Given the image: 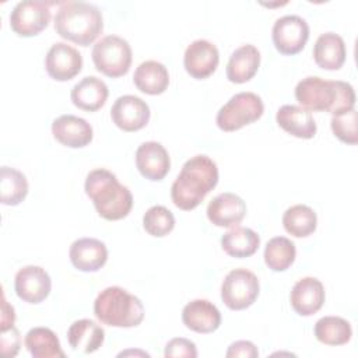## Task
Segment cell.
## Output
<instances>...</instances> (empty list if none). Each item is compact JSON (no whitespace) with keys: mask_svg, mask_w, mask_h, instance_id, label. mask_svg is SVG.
Masks as SVG:
<instances>
[{"mask_svg":"<svg viewBox=\"0 0 358 358\" xmlns=\"http://www.w3.org/2000/svg\"><path fill=\"white\" fill-rule=\"evenodd\" d=\"M218 183L217 164L207 155L187 159L171 187L173 204L185 211L194 210Z\"/></svg>","mask_w":358,"mask_h":358,"instance_id":"1","label":"cell"},{"mask_svg":"<svg viewBox=\"0 0 358 358\" xmlns=\"http://www.w3.org/2000/svg\"><path fill=\"white\" fill-rule=\"evenodd\" d=\"M295 98L306 110L330 112L333 116L354 109L355 92L351 84L323 80L316 76L302 78L295 87Z\"/></svg>","mask_w":358,"mask_h":358,"instance_id":"2","label":"cell"},{"mask_svg":"<svg viewBox=\"0 0 358 358\" xmlns=\"http://www.w3.org/2000/svg\"><path fill=\"white\" fill-rule=\"evenodd\" d=\"M84 189L98 214L108 221H117L127 217L133 207L130 190L119 183L116 175L108 169L99 168L91 171L87 175Z\"/></svg>","mask_w":358,"mask_h":358,"instance_id":"3","label":"cell"},{"mask_svg":"<svg viewBox=\"0 0 358 358\" xmlns=\"http://www.w3.org/2000/svg\"><path fill=\"white\" fill-rule=\"evenodd\" d=\"M103 29L101 10L85 1H64L55 15V31L81 46L92 43Z\"/></svg>","mask_w":358,"mask_h":358,"instance_id":"4","label":"cell"},{"mask_svg":"<svg viewBox=\"0 0 358 358\" xmlns=\"http://www.w3.org/2000/svg\"><path fill=\"white\" fill-rule=\"evenodd\" d=\"M94 315L101 323L112 327H136L144 319V306L137 296L113 285L98 294Z\"/></svg>","mask_w":358,"mask_h":358,"instance_id":"5","label":"cell"},{"mask_svg":"<svg viewBox=\"0 0 358 358\" xmlns=\"http://www.w3.org/2000/svg\"><path fill=\"white\" fill-rule=\"evenodd\" d=\"M91 56L95 69L110 78L127 74L131 64V48L126 39L117 35L101 38L94 45Z\"/></svg>","mask_w":358,"mask_h":358,"instance_id":"6","label":"cell"},{"mask_svg":"<svg viewBox=\"0 0 358 358\" xmlns=\"http://www.w3.org/2000/svg\"><path fill=\"white\" fill-rule=\"evenodd\" d=\"M264 105L255 92H238L220 108L215 122L224 131H235L262 117Z\"/></svg>","mask_w":358,"mask_h":358,"instance_id":"7","label":"cell"},{"mask_svg":"<svg viewBox=\"0 0 358 358\" xmlns=\"http://www.w3.org/2000/svg\"><path fill=\"white\" fill-rule=\"evenodd\" d=\"M259 291L260 284L255 273L246 268H234L222 281L221 299L227 308L242 310L255 303Z\"/></svg>","mask_w":358,"mask_h":358,"instance_id":"8","label":"cell"},{"mask_svg":"<svg viewBox=\"0 0 358 358\" xmlns=\"http://www.w3.org/2000/svg\"><path fill=\"white\" fill-rule=\"evenodd\" d=\"M50 4L39 0H24L10 13L11 29L24 38L41 34L50 22Z\"/></svg>","mask_w":358,"mask_h":358,"instance_id":"9","label":"cell"},{"mask_svg":"<svg viewBox=\"0 0 358 358\" xmlns=\"http://www.w3.org/2000/svg\"><path fill=\"white\" fill-rule=\"evenodd\" d=\"M271 36L281 55L292 56L305 48L309 39V25L299 15H284L275 20Z\"/></svg>","mask_w":358,"mask_h":358,"instance_id":"10","label":"cell"},{"mask_svg":"<svg viewBox=\"0 0 358 358\" xmlns=\"http://www.w3.org/2000/svg\"><path fill=\"white\" fill-rule=\"evenodd\" d=\"M15 294L28 303H41L52 289L50 275L39 266H25L20 268L14 278Z\"/></svg>","mask_w":358,"mask_h":358,"instance_id":"11","label":"cell"},{"mask_svg":"<svg viewBox=\"0 0 358 358\" xmlns=\"http://www.w3.org/2000/svg\"><path fill=\"white\" fill-rule=\"evenodd\" d=\"M81 53L64 42L53 43L46 53V73L56 81H69L74 78L81 71Z\"/></svg>","mask_w":358,"mask_h":358,"instance_id":"12","label":"cell"},{"mask_svg":"<svg viewBox=\"0 0 358 358\" xmlns=\"http://www.w3.org/2000/svg\"><path fill=\"white\" fill-rule=\"evenodd\" d=\"M220 63V53L215 45L206 39L193 41L185 50L183 66L187 74L196 80L210 77Z\"/></svg>","mask_w":358,"mask_h":358,"instance_id":"13","label":"cell"},{"mask_svg":"<svg viewBox=\"0 0 358 358\" xmlns=\"http://www.w3.org/2000/svg\"><path fill=\"white\" fill-rule=\"evenodd\" d=\"M110 117L120 130L137 131L147 126L150 108L145 101L136 95H123L115 101L110 109Z\"/></svg>","mask_w":358,"mask_h":358,"instance_id":"14","label":"cell"},{"mask_svg":"<svg viewBox=\"0 0 358 358\" xmlns=\"http://www.w3.org/2000/svg\"><path fill=\"white\" fill-rule=\"evenodd\" d=\"M136 166L145 179L159 182L171 169L169 154L161 143L145 141L136 151Z\"/></svg>","mask_w":358,"mask_h":358,"instance_id":"15","label":"cell"},{"mask_svg":"<svg viewBox=\"0 0 358 358\" xmlns=\"http://www.w3.org/2000/svg\"><path fill=\"white\" fill-rule=\"evenodd\" d=\"M207 218L215 227H236L246 214L245 201L235 193L225 192L215 196L207 206Z\"/></svg>","mask_w":358,"mask_h":358,"instance_id":"16","label":"cell"},{"mask_svg":"<svg viewBox=\"0 0 358 358\" xmlns=\"http://www.w3.org/2000/svg\"><path fill=\"white\" fill-rule=\"evenodd\" d=\"M53 137L63 145L70 148H83L92 140L91 124L74 115H62L52 123Z\"/></svg>","mask_w":358,"mask_h":358,"instance_id":"17","label":"cell"},{"mask_svg":"<svg viewBox=\"0 0 358 358\" xmlns=\"http://www.w3.org/2000/svg\"><path fill=\"white\" fill-rule=\"evenodd\" d=\"M71 264L85 273L98 271L108 260V249L103 242L95 238H80L74 241L69 250Z\"/></svg>","mask_w":358,"mask_h":358,"instance_id":"18","label":"cell"},{"mask_svg":"<svg viewBox=\"0 0 358 358\" xmlns=\"http://www.w3.org/2000/svg\"><path fill=\"white\" fill-rule=\"evenodd\" d=\"M324 287L315 277H303L291 289L292 309L301 316H310L320 310L324 303Z\"/></svg>","mask_w":358,"mask_h":358,"instance_id":"19","label":"cell"},{"mask_svg":"<svg viewBox=\"0 0 358 358\" xmlns=\"http://www.w3.org/2000/svg\"><path fill=\"white\" fill-rule=\"evenodd\" d=\"M182 322L192 331L207 334L220 327L221 312L207 299H194L183 308Z\"/></svg>","mask_w":358,"mask_h":358,"instance_id":"20","label":"cell"},{"mask_svg":"<svg viewBox=\"0 0 358 358\" xmlns=\"http://www.w3.org/2000/svg\"><path fill=\"white\" fill-rule=\"evenodd\" d=\"M275 122L284 131L298 138H312L317 130L312 113L296 105H282L275 113Z\"/></svg>","mask_w":358,"mask_h":358,"instance_id":"21","label":"cell"},{"mask_svg":"<svg viewBox=\"0 0 358 358\" xmlns=\"http://www.w3.org/2000/svg\"><path fill=\"white\" fill-rule=\"evenodd\" d=\"M260 66V52L255 45L246 43L232 52L227 64V77L231 83L243 84L255 77Z\"/></svg>","mask_w":358,"mask_h":358,"instance_id":"22","label":"cell"},{"mask_svg":"<svg viewBox=\"0 0 358 358\" xmlns=\"http://www.w3.org/2000/svg\"><path fill=\"white\" fill-rule=\"evenodd\" d=\"M109 95L108 85L94 76H87L78 81L71 90V102L78 109L87 112H95L101 109Z\"/></svg>","mask_w":358,"mask_h":358,"instance_id":"23","label":"cell"},{"mask_svg":"<svg viewBox=\"0 0 358 358\" xmlns=\"http://www.w3.org/2000/svg\"><path fill=\"white\" fill-rule=\"evenodd\" d=\"M347 50L343 38L334 32L322 34L313 46L315 63L323 70H338L345 62Z\"/></svg>","mask_w":358,"mask_h":358,"instance_id":"24","label":"cell"},{"mask_svg":"<svg viewBox=\"0 0 358 358\" xmlns=\"http://www.w3.org/2000/svg\"><path fill=\"white\" fill-rule=\"evenodd\" d=\"M67 340L74 351L91 354L103 344L105 331L91 319H80L70 324L67 330Z\"/></svg>","mask_w":358,"mask_h":358,"instance_id":"25","label":"cell"},{"mask_svg":"<svg viewBox=\"0 0 358 358\" xmlns=\"http://www.w3.org/2000/svg\"><path fill=\"white\" fill-rule=\"evenodd\" d=\"M134 85L144 94L159 95L169 85V73L166 67L157 60H145L134 71Z\"/></svg>","mask_w":358,"mask_h":358,"instance_id":"26","label":"cell"},{"mask_svg":"<svg viewBox=\"0 0 358 358\" xmlns=\"http://www.w3.org/2000/svg\"><path fill=\"white\" fill-rule=\"evenodd\" d=\"M260 245V236L250 228L232 227L221 236V248L231 257H249L256 253Z\"/></svg>","mask_w":358,"mask_h":358,"instance_id":"27","label":"cell"},{"mask_svg":"<svg viewBox=\"0 0 358 358\" xmlns=\"http://www.w3.org/2000/svg\"><path fill=\"white\" fill-rule=\"evenodd\" d=\"M25 347L34 358H64L66 354L53 330L48 327H34L25 336Z\"/></svg>","mask_w":358,"mask_h":358,"instance_id":"28","label":"cell"},{"mask_svg":"<svg viewBox=\"0 0 358 358\" xmlns=\"http://www.w3.org/2000/svg\"><path fill=\"white\" fill-rule=\"evenodd\" d=\"M282 225L289 235L295 238H305L315 232L317 217L309 206L295 204L284 213Z\"/></svg>","mask_w":358,"mask_h":358,"instance_id":"29","label":"cell"},{"mask_svg":"<svg viewBox=\"0 0 358 358\" xmlns=\"http://www.w3.org/2000/svg\"><path fill=\"white\" fill-rule=\"evenodd\" d=\"M351 324L340 316L320 317L315 324V337L326 345H343L351 340Z\"/></svg>","mask_w":358,"mask_h":358,"instance_id":"30","label":"cell"},{"mask_svg":"<svg viewBox=\"0 0 358 358\" xmlns=\"http://www.w3.org/2000/svg\"><path fill=\"white\" fill-rule=\"evenodd\" d=\"M0 200L6 206L20 204L28 194V182L25 175L10 166L0 168Z\"/></svg>","mask_w":358,"mask_h":358,"instance_id":"31","label":"cell"},{"mask_svg":"<svg viewBox=\"0 0 358 358\" xmlns=\"http://www.w3.org/2000/svg\"><path fill=\"white\" fill-rule=\"evenodd\" d=\"M296 256L295 245L285 236L271 238L264 248V263L273 271H285Z\"/></svg>","mask_w":358,"mask_h":358,"instance_id":"32","label":"cell"},{"mask_svg":"<svg viewBox=\"0 0 358 358\" xmlns=\"http://www.w3.org/2000/svg\"><path fill=\"white\" fill-rule=\"evenodd\" d=\"M143 227L151 236L162 238L173 229L175 217L166 207L152 206L145 211L143 217Z\"/></svg>","mask_w":358,"mask_h":358,"instance_id":"33","label":"cell"},{"mask_svg":"<svg viewBox=\"0 0 358 358\" xmlns=\"http://www.w3.org/2000/svg\"><path fill=\"white\" fill-rule=\"evenodd\" d=\"M331 130L334 136L350 145H355L358 143V130H357V110L350 109L344 113L334 115L330 120Z\"/></svg>","mask_w":358,"mask_h":358,"instance_id":"34","label":"cell"},{"mask_svg":"<svg viewBox=\"0 0 358 358\" xmlns=\"http://www.w3.org/2000/svg\"><path fill=\"white\" fill-rule=\"evenodd\" d=\"M164 355L168 357H186V358H196L197 348L196 344L183 337H175L169 340L165 345Z\"/></svg>","mask_w":358,"mask_h":358,"instance_id":"35","label":"cell"},{"mask_svg":"<svg viewBox=\"0 0 358 358\" xmlns=\"http://www.w3.org/2000/svg\"><path fill=\"white\" fill-rule=\"evenodd\" d=\"M21 337L18 330L11 326L6 330H1V338H0V347L4 357H15L20 351Z\"/></svg>","mask_w":358,"mask_h":358,"instance_id":"36","label":"cell"},{"mask_svg":"<svg viewBox=\"0 0 358 358\" xmlns=\"http://www.w3.org/2000/svg\"><path fill=\"white\" fill-rule=\"evenodd\" d=\"M225 355L227 358H256L259 357V351L252 341L239 340L228 347Z\"/></svg>","mask_w":358,"mask_h":358,"instance_id":"37","label":"cell"},{"mask_svg":"<svg viewBox=\"0 0 358 358\" xmlns=\"http://www.w3.org/2000/svg\"><path fill=\"white\" fill-rule=\"evenodd\" d=\"M15 322V312L14 308L6 301L3 295V302H1V330H6L11 326H14Z\"/></svg>","mask_w":358,"mask_h":358,"instance_id":"38","label":"cell"}]
</instances>
